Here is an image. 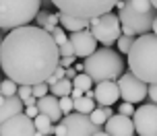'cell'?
Returning <instances> with one entry per match:
<instances>
[{
    "label": "cell",
    "instance_id": "cell-15",
    "mask_svg": "<svg viewBox=\"0 0 157 136\" xmlns=\"http://www.w3.org/2000/svg\"><path fill=\"white\" fill-rule=\"evenodd\" d=\"M35 105H37V112L48 116V118L52 120V124L62 120V112H60V107H58V97L48 93V95H44V97H37Z\"/></svg>",
    "mask_w": 157,
    "mask_h": 136
},
{
    "label": "cell",
    "instance_id": "cell-30",
    "mask_svg": "<svg viewBox=\"0 0 157 136\" xmlns=\"http://www.w3.org/2000/svg\"><path fill=\"white\" fill-rule=\"evenodd\" d=\"M58 54H60V56H75V54H72V46H71L68 39L62 41V43H58Z\"/></svg>",
    "mask_w": 157,
    "mask_h": 136
},
{
    "label": "cell",
    "instance_id": "cell-21",
    "mask_svg": "<svg viewBox=\"0 0 157 136\" xmlns=\"http://www.w3.org/2000/svg\"><path fill=\"white\" fill-rule=\"evenodd\" d=\"M72 83V87H77V89H81V91H87V89H91L93 87V80L87 76L85 72H77V76L71 80Z\"/></svg>",
    "mask_w": 157,
    "mask_h": 136
},
{
    "label": "cell",
    "instance_id": "cell-10",
    "mask_svg": "<svg viewBox=\"0 0 157 136\" xmlns=\"http://www.w3.org/2000/svg\"><path fill=\"white\" fill-rule=\"evenodd\" d=\"M0 136H35L33 120L23 112L15 113L0 124Z\"/></svg>",
    "mask_w": 157,
    "mask_h": 136
},
{
    "label": "cell",
    "instance_id": "cell-17",
    "mask_svg": "<svg viewBox=\"0 0 157 136\" xmlns=\"http://www.w3.org/2000/svg\"><path fill=\"white\" fill-rule=\"evenodd\" d=\"M23 101L19 99L17 95L13 97H4V101L0 103V124L6 120V118H10V116H15V113H21L23 112Z\"/></svg>",
    "mask_w": 157,
    "mask_h": 136
},
{
    "label": "cell",
    "instance_id": "cell-2",
    "mask_svg": "<svg viewBox=\"0 0 157 136\" xmlns=\"http://www.w3.org/2000/svg\"><path fill=\"white\" fill-rule=\"evenodd\" d=\"M157 37L153 31H147L143 35H136L132 41L128 54V68L136 79H141L143 83H155L157 80Z\"/></svg>",
    "mask_w": 157,
    "mask_h": 136
},
{
    "label": "cell",
    "instance_id": "cell-12",
    "mask_svg": "<svg viewBox=\"0 0 157 136\" xmlns=\"http://www.w3.org/2000/svg\"><path fill=\"white\" fill-rule=\"evenodd\" d=\"M68 41L72 46V54L77 58H87L89 54H93L97 50V39H95L89 29H78V31H71Z\"/></svg>",
    "mask_w": 157,
    "mask_h": 136
},
{
    "label": "cell",
    "instance_id": "cell-19",
    "mask_svg": "<svg viewBox=\"0 0 157 136\" xmlns=\"http://www.w3.org/2000/svg\"><path fill=\"white\" fill-rule=\"evenodd\" d=\"M71 89H72L71 80L68 79H60V80H56L54 85H50V95H54V97L71 95Z\"/></svg>",
    "mask_w": 157,
    "mask_h": 136
},
{
    "label": "cell",
    "instance_id": "cell-24",
    "mask_svg": "<svg viewBox=\"0 0 157 136\" xmlns=\"http://www.w3.org/2000/svg\"><path fill=\"white\" fill-rule=\"evenodd\" d=\"M134 37H130V35H124V33H120V37L116 39V46H118V52L120 54H126L128 50H130V46H132Z\"/></svg>",
    "mask_w": 157,
    "mask_h": 136
},
{
    "label": "cell",
    "instance_id": "cell-28",
    "mask_svg": "<svg viewBox=\"0 0 157 136\" xmlns=\"http://www.w3.org/2000/svg\"><path fill=\"white\" fill-rule=\"evenodd\" d=\"M50 93V87H48V83H35L31 85V95L37 99V97H44Z\"/></svg>",
    "mask_w": 157,
    "mask_h": 136
},
{
    "label": "cell",
    "instance_id": "cell-18",
    "mask_svg": "<svg viewBox=\"0 0 157 136\" xmlns=\"http://www.w3.org/2000/svg\"><path fill=\"white\" fill-rule=\"evenodd\" d=\"M93 107H95V101L87 95H81V97H77V99H72V112L87 113V116H89V112H91Z\"/></svg>",
    "mask_w": 157,
    "mask_h": 136
},
{
    "label": "cell",
    "instance_id": "cell-22",
    "mask_svg": "<svg viewBox=\"0 0 157 136\" xmlns=\"http://www.w3.org/2000/svg\"><path fill=\"white\" fill-rule=\"evenodd\" d=\"M17 85L15 80H10V79H0V95H4V97H13L17 95Z\"/></svg>",
    "mask_w": 157,
    "mask_h": 136
},
{
    "label": "cell",
    "instance_id": "cell-35",
    "mask_svg": "<svg viewBox=\"0 0 157 136\" xmlns=\"http://www.w3.org/2000/svg\"><path fill=\"white\" fill-rule=\"evenodd\" d=\"M52 79H54V80H60V79H64V68H62L60 64H58V66L54 68V72H52Z\"/></svg>",
    "mask_w": 157,
    "mask_h": 136
},
{
    "label": "cell",
    "instance_id": "cell-23",
    "mask_svg": "<svg viewBox=\"0 0 157 136\" xmlns=\"http://www.w3.org/2000/svg\"><path fill=\"white\" fill-rule=\"evenodd\" d=\"M126 4L132 8V10H136V13H149V10H155V8L151 6L149 0H126Z\"/></svg>",
    "mask_w": 157,
    "mask_h": 136
},
{
    "label": "cell",
    "instance_id": "cell-32",
    "mask_svg": "<svg viewBox=\"0 0 157 136\" xmlns=\"http://www.w3.org/2000/svg\"><path fill=\"white\" fill-rule=\"evenodd\" d=\"M145 99H149V103H155V99H157L155 83H149V85H147V97H145Z\"/></svg>",
    "mask_w": 157,
    "mask_h": 136
},
{
    "label": "cell",
    "instance_id": "cell-34",
    "mask_svg": "<svg viewBox=\"0 0 157 136\" xmlns=\"http://www.w3.org/2000/svg\"><path fill=\"white\" fill-rule=\"evenodd\" d=\"M23 113H25V116H29V118L33 120V118L39 113L37 112V105H25V107H23Z\"/></svg>",
    "mask_w": 157,
    "mask_h": 136
},
{
    "label": "cell",
    "instance_id": "cell-29",
    "mask_svg": "<svg viewBox=\"0 0 157 136\" xmlns=\"http://www.w3.org/2000/svg\"><path fill=\"white\" fill-rule=\"evenodd\" d=\"M56 25H58V13H48V19L44 21V25H41V29H46V31H50V29H54Z\"/></svg>",
    "mask_w": 157,
    "mask_h": 136
},
{
    "label": "cell",
    "instance_id": "cell-27",
    "mask_svg": "<svg viewBox=\"0 0 157 136\" xmlns=\"http://www.w3.org/2000/svg\"><path fill=\"white\" fill-rule=\"evenodd\" d=\"M58 107H60V112H62V116H66V113H71V112H72V99H71V95L58 97Z\"/></svg>",
    "mask_w": 157,
    "mask_h": 136
},
{
    "label": "cell",
    "instance_id": "cell-33",
    "mask_svg": "<svg viewBox=\"0 0 157 136\" xmlns=\"http://www.w3.org/2000/svg\"><path fill=\"white\" fill-rule=\"evenodd\" d=\"M77 62V56H60L58 58V64L62 66V68H68V66H72Z\"/></svg>",
    "mask_w": 157,
    "mask_h": 136
},
{
    "label": "cell",
    "instance_id": "cell-16",
    "mask_svg": "<svg viewBox=\"0 0 157 136\" xmlns=\"http://www.w3.org/2000/svg\"><path fill=\"white\" fill-rule=\"evenodd\" d=\"M58 25L62 27L64 31H78V29H87L89 27V19H78V17L66 15V13H60L58 10Z\"/></svg>",
    "mask_w": 157,
    "mask_h": 136
},
{
    "label": "cell",
    "instance_id": "cell-7",
    "mask_svg": "<svg viewBox=\"0 0 157 136\" xmlns=\"http://www.w3.org/2000/svg\"><path fill=\"white\" fill-rule=\"evenodd\" d=\"M91 35H93L97 43H103V46H112L116 43V39L120 37V21H118V15L114 13H103L99 17H93L89 19V27H87Z\"/></svg>",
    "mask_w": 157,
    "mask_h": 136
},
{
    "label": "cell",
    "instance_id": "cell-3",
    "mask_svg": "<svg viewBox=\"0 0 157 136\" xmlns=\"http://www.w3.org/2000/svg\"><path fill=\"white\" fill-rule=\"evenodd\" d=\"M83 72H85L93 83L101 80H116L124 72V60L120 52H114L110 48H99L93 54H89L83 62Z\"/></svg>",
    "mask_w": 157,
    "mask_h": 136
},
{
    "label": "cell",
    "instance_id": "cell-25",
    "mask_svg": "<svg viewBox=\"0 0 157 136\" xmlns=\"http://www.w3.org/2000/svg\"><path fill=\"white\" fill-rule=\"evenodd\" d=\"M89 120L93 122L95 126H99V128H101V126H103V122L108 120V116L103 113V109H101V107H93V109L89 112Z\"/></svg>",
    "mask_w": 157,
    "mask_h": 136
},
{
    "label": "cell",
    "instance_id": "cell-4",
    "mask_svg": "<svg viewBox=\"0 0 157 136\" xmlns=\"http://www.w3.org/2000/svg\"><path fill=\"white\" fill-rule=\"evenodd\" d=\"M39 10V0H0V29L29 25Z\"/></svg>",
    "mask_w": 157,
    "mask_h": 136
},
{
    "label": "cell",
    "instance_id": "cell-31",
    "mask_svg": "<svg viewBox=\"0 0 157 136\" xmlns=\"http://www.w3.org/2000/svg\"><path fill=\"white\" fill-rule=\"evenodd\" d=\"M132 112H134V103H128V101H124V103L118 107V113H122V116H132Z\"/></svg>",
    "mask_w": 157,
    "mask_h": 136
},
{
    "label": "cell",
    "instance_id": "cell-6",
    "mask_svg": "<svg viewBox=\"0 0 157 136\" xmlns=\"http://www.w3.org/2000/svg\"><path fill=\"white\" fill-rule=\"evenodd\" d=\"M118 21H120V31L124 33V35H130V37L143 35V33H147V31L155 33V29H157L155 10L136 13L128 4H124V6L118 10Z\"/></svg>",
    "mask_w": 157,
    "mask_h": 136
},
{
    "label": "cell",
    "instance_id": "cell-37",
    "mask_svg": "<svg viewBox=\"0 0 157 136\" xmlns=\"http://www.w3.org/2000/svg\"><path fill=\"white\" fill-rule=\"evenodd\" d=\"M91 136H110L108 132H103V130H97V132H93Z\"/></svg>",
    "mask_w": 157,
    "mask_h": 136
},
{
    "label": "cell",
    "instance_id": "cell-5",
    "mask_svg": "<svg viewBox=\"0 0 157 136\" xmlns=\"http://www.w3.org/2000/svg\"><path fill=\"white\" fill-rule=\"evenodd\" d=\"M118 0H52L60 13L78 17V19H93L103 13L114 10Z\"/></svg>",
    "mask_w": 157,
    "mask_h": 136
},
{
    "label": "cell",
    "instance_id": "cell-1",
    "mask_svg": "<svg viewBox=\"0 0 157 136\" xmlns=\"http://www.w3.org/2000/svg\"><path fill=\"white\" fill-rule=\"evenodd\" d=\"M58 58L56 41L37 25L15 27L0 41V70L17 85L46 83L58 66Z\"/></svg>",
    "mask_w": 157,
    "mask_h": 136
},
{
    "label": "cell",
    "instance_id": "cell-11",
    "mask_svg": "<svg viewBox=\"0 0 157 136\" xmlns=\"http://www.w3.org/2000/svg\"><path fill=\"white\" fill-rule=\"evenodd\" d=\"M64 126H66V132L64 136H91L93 132L101 130L99 126H95L93 122L89 120L87 113H78V112H71L62 118Z\"/></svg>",
    "mask_w": 157,
    "mask_h": 136
},
{
    "label": "cell",
    "instance_id": "cell-14",
    "mask_svg": "<svg viewBox=\"0 0 157 136\" xmlns=\"http://www.w3.org/2000/svg\"><path fill=\"white\" fill-rule=\"evenodd\" d=\"M118 99H120V93H118L116 80H101V83H95L93 101H97L99 105H114Z\"/></svg>",
    "mask_w": 157,
    "mask_h": 136
},
{
    "label": "cell",
    "instance_id": "cell-26",
    "mask_svg": "<svg viewBox=\"0 0 157 136\" xmlns=\"http://www.w3.org/2000/svg\"><path fill=\"white\" fill-rule=\"evenodd\" d=\"M50 35H52V39L56 41V46H58V43H62V41H66L68 39V35H66V31H64L62 27H60V25H56L54 29H50Z\"/></svg>",
    "mask_w": 157,
    "mask_h": 136
},
{
    "label": "cell",
    "instance_id": "cell-8",
    "mask_svg": "<svg viewBox=\"0 0 157 136\" xmlns=\"http://www.w3.org/2000/svg\"><path fill=\"white\" fill-rule=\"evenodd\" d=\"M118 93L120 97L128 101V103H143L147 97V83H143L141 79H136L132 72H122L116 80Z\"/></svg>",
    "mask_w": 157,
    "mask_h": 136
},
{
    "label": "cell",
    "instance_id": "cell-38",
    "mask_svg": "<svg viewBox=\"0 0 157 136\" xmlns=\"http://www.w3.org/2000/svg\"><path fill=\"white\" fill-rule=\"evenodd\" d=\"M149 2H151V6H153V8H157V0H149Z\"/></svg>",
    "mask_w": 157,
    "mask_h": 136
},
{
    "label": "cell",
    "instance_id": "cell-9",
    "mask_svg": "<svg viewBox=\"0 0 157 136\" xmlns=\"http://www.w3.org/2000/svg\"><path fill=\"white\" fill-rule=\"evenodd\" d=\"M130 120H132V126H134V132L139 136H157V107L155 103H145L139 107V109H134L132 116H130Z\"/></svg>",
    "mask_w": 157,
    "mask_h": 136
},
{
    "label": "cell",
    "instance_id": "cell-20",
    "mask_svg": "<svg viewBox=\"0 0 157 136\" xmlns=\"http://www.w3.org/2000/svg\"><path fill=\"white\" fill-rule=\"evenodd\" d=\"M33 126H35V130L41 132V134H52V128H54L52 120H50L48 116H44V113H37V116L33 118Z\"/></svg>",
    "mask_w": 157,
    "mask_h": 136
},
{
    "label": "cell",
    "instance_id": "cell-13",
    "mask_svg": "<svg viewBox=\"0 0 157 136\" xmlns=\"http://www.w3.org/2000/svg\"><path fill=\"white\" fill-rule=\"evenodd\" d=\"M101 128L110 136H134L132 120L128 116H122V113H112L110 118L103 122Z\"/></svg>",
    "mask_w": 157,
    "mask_h": 136
},
{
    "label": "cell",
    "instance_id": "cell-36",
    "mask_svg": "<svg viewBox=\"0 0 157 136\" xmlns=\"http://www.w3.org/2000/svg\"><path fill=\"white\" fill-rule=\"evenodd\" d=\"M77 76V70L72 68V66H68V68H64V79H68V80H72Z\"/></svg>",
    "mask_w": 157,
    "mask_h": 136
},
{
    "label": "cell",
    "instance_id": "cell-39",
    "mask_svg": "<svg viewBox=\"0 0 157 136\" xmlns=\"http://www.w3.org/2000/svg\"><path fill=\"white\" fill-rule=\"evenodd\" d=\"M0 41H2V35H0Z\"/></svg>",
    "mask_w": 157,
    "mask_h": 136
}]
</instances>
